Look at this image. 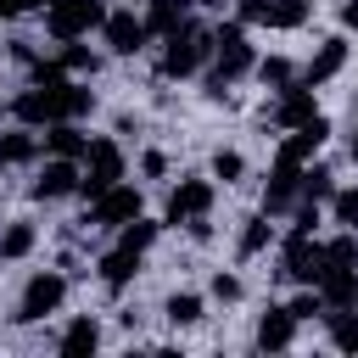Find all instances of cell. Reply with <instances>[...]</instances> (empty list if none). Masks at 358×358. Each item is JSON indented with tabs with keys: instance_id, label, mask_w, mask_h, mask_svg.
I'll use <instances>...</instances> for the list:
<instances>
[{
	"instance_id": "6da1fadb",
	"label": "cell",
	"mask_w": 358,
	"mask_h": 358,
	"mask_svg": "<svg viewBox=\"0 0 358 358\" xmlns=\"http://www.w3.org/2000/svg\"><path fill=\"white\" fill-rule=\"evenodd\" d=\"M257 67V50L246 45V22L241 17H229V22H218L213 28V62H207V73H201V84H207V95L218 101L235 78H246Z\"/></svg>"
},
{
	"instance_id": "7a4b0ae2",
	"label": "cell",
	"mask_w": 358,
	"mask_h": 358,
	"mask_svg": "<svg viewBox=\"0 0 358 358\" xmlns=\"http://www.w3.org/2000/svg\"><path fill=\"white\" fill-rule=\"evenodd\" d=\"M207 62H213V28L207 22H185V28H173L168 39H162V78H196V73H207Z\"/></svg>"
},
{
	"instance_id": "3957f363",
	"label": "cell",
	"mask_w": 358,
	"mask_h": 358,
	"mask_svg": "<svg viewBox=\"0 0 358 358\" xmlns=\"http://www.w3.org/2000/svg\"><path fill=\"white\" fill-rule=\"evenodd\" d=\"M106 0H45V34L62 45V39H90V34H101V22H106Z\"/></svg>"
},
{
	"instance_id": "277c9868",
	"label": "cell",
	"mask_w": 358,
	"mask_h": 358,
	"mask_svg": "<svg viewBox=\"0 0 358 358\" xmlns=\"http://www.w3.org/2000/svg\"><path fill=\"white\" fill-rule=\"evenodd\" d=\"M330 268V257H324V241L313 235V229H285L280 235V274L285 280H296V285H319V274Z\"/></svg>"
},
{
	"instance_id": "5b68a950",
	"label": "cell",
	"mask_w": 358,
	"mask_h": 358,
	"mask_svg": "<svg viewBox=\"0 0 358 358\" xmlns=\"http://www.w3.org/2000/svg\"><path fill=\"white\" fill-rule=\"evenodd\" d=\"M62 302H67V274H62V268H34V274L22 280V296H17L11 324H39V319L62 313Z\"/></svg>"
},
{
	"instance_id": "8992f818",
	"label": "cell",
	"mask_w": 358,
	"mask_h": 358,
	"mask_svg": "<svg viewBox=\"0 0 358 358\" xmlns=\"http://www.w3.org/2000/svg\"><path fill=\"white\" fill-rule=\"evenodd\" d=\"M123 173H129L123 145H117L112 134H95V140H90V151H84V179H78V196H84V201H95V196H101V190H112Z\"/></svg>"
},
{
	"instance_id": "52a82bcc",
	"label": "cell",
	"mask_w": 358,
	"mask_h": 358,
	"mask_svg": "<svg viewBox=\"0 0 358 358\" xmlns=\"http://www.w3.org/2000/svg\"><path fill=\"white\" fill-rule=\"evenodd\" d=\"M140 213H145V196H140V185L117 179L112 190H101V196L90 201V218H84V224H90V229H112V235H117V229H123L129 218H140Z\"/></svg>"
},
{
	"instance_id": "ba28073f",
	"label": "cell",
	"mask_w": 358,
	"mask_h": 358,
	"mask_svg": "<svg viewBox=\"0 0 358 358\" xmlns=\"http://www.w3.org/2000/svg\"><path fill=\"white\" fill-rule=\"evenodd\" d=\"M213 196H218V179L213 173H185L179 185H173V196H168V213H162V224H190V218H207L213 213Z\"/></svg>"
},
{
	"instance_id": "9c48e42d",
	"label": "cell",
	"mask_w": 358,
	"mask_h": 358,
	"mask_svg": "<svg viewBox=\"0 0 358 358\" xmlns=\"http://www.w3.org/2000/svg\"><path fill=\"white\" fill-rule=\"evenodd\" d=\"M145 39H151L145 17H134L129 6H112V11H106V22H101V45H106L112 56H140Z\"/></svg>"
},
{
	"instance_id": "30bf717a",
	"label": "cell",
	"mask_w": 358,
	"mask_h": 358,
	"mask_svg": "<svg viewBox=\"0 0 358 358\" xmlns=\"http://www.w3.org/2000/svg\"><path fill=\"white\" fill-rule=\"evenodd\" d=\"M78 179H84V162H73V157H45V162H39V179L28 185V196H34V201H67V196H78Z\"/></svg>"
},
{
	"instance_id": "8fae6325",
	"label": "cell",
	"mask_w": 358,
	"mask_h": 358,
	"mask_svg": "<svg viewBox=\"0 0 358 358\" xmlns=\"http://www.w3.org/2000/svg\"><path fill=\"white\" fill-rule=\"evenodd\" d=\"M268 117H274V129H302V123H313V117H319V90L302 84V78L285 84V90H274Z\"/></svg>"
},
{
	"instance_id": "7c38bea8",
	"label": "cell",
	"mask_w": 358,
	"mask_h": 358,
	"mask_svg": "<svg viewBox=\"0 0 358 358\" xmlns=\"http://www.w3.org/2000/svg\"><path fill=\"white\" fill-rule=\"evenodd\" d=\"M324 140H330V123H324V112H319L313 123H302V129H285V140L274 145V157H280V162H296V168H308V162L324 151Z\"/></svg>"
},
{
	"instance_id": "4fadbf2b",
	"label": "cell",
	"mask_w": 358,
	"mask_h": 358,
	"mask_svg": "<svg viewBox=\"0 0 358 358\" xmlns=\"http://www.w3.org/2000/svg\"><path fill=\"white\" fill-rule=\"evenodd\" d=\"M140 257H145V252H134V246L112 241V246L95 257V280H101V285L117 296V291H129V285H134V274H140Z\"/></svg>"
},
{
	"instance_id": "5bb4252c",
	"label": "cell",
	"mask_w": 358,
	"mask_h": 358,
	"mask_svg": "<svg viewBox=\"0 0 358 358\" xmlns=\"http://www.w3.org/2000/svg\"><path fill=\"white\" fill-rule=\"evenodd\" d=\"M296 330H302V319L285 308V302H274L268 313H257V352H291L296 347Z\"/></svg>"
},
{
	"instance_id": "9a60e30c",
	"label": "cell",
	"mask_w": 358,
	"mask_h": 358,
	"mask_svg": "<svg viewBox=\"0 0 358 358\" xmlns=\"http://www.w3.org/2000/svg\"><path fill=\"white\" fill-rule=\"evenodd\" d=\"M347 50H352V45H347V34L319 39V45H313V56L302 62V84H313V90H319V84H330V78L347 67Z\"/></svg>"
},
{
	"instance_id": "2e32d148",
	"label": "cell",
	"mask_w": 358,
	"mask_h": 358,
	"mask_svg": "<svg viewBox=\"0 0 358 358\" xmlns=\"http://www.w3.org/2000/svg\"><path fill=\"white\" fill-rule=\"evenodd\" d=\"M11 117L28 123V129H50V123L62 117V112H56V90H45V84L17 90V95H11Z\"/></svg>"
},
{
	"instance_id": "e0dca14e",
	"label": "cell",
	"mask_w": 358,
	"mask_h": 358,
	"mask_svg": "<svg viewBox=\"0 0 358 358\" xmlns=\"http://www.w3.org/2000/svg\"><path fill=\"white\" fill-rule=\"evenodd\" d=\"M39 157H45V134H39V129L17 123V129L0 134V168H34Z\"/></svg>"
},
{
	"instance_id": "ac0fdd59",
	"label": "cell",
	"mask_w": 358,
	"mask_h": 358,
	"mask_svg": "<svg viewBox=\"0 0 358 358\" xmlns=\"http://www.w3.org/2000/svg\"><path fill=\"white\" fill-rule=\"evenodd\" d=\"M45 134V157H73V162H84V151H90V134H84V123H73V117H56L50 129H39Z\"/></svg>"
},
{
	"instance_id": "d6986e66",
	"label": "cell",
	"mask_w": 358,
	"mask_h": 358,
	"mask_svg": "<svg viewBox=\"0 0 358 358\" xmlns=\"http://www.w3.org/2000/svg\"><path fill=\"white\" fill-rule=\"evenodd\" d=\"M56 352H62V358H90V352H101V319H95V313H78V319L56 336Z\"/></svg>"
},
{
	"instance_id": "ffe728a7",
	"label": "cell",
	"mask_w": 358,
	"mask_h": 358,
	"mask_svg": "<svg viewBox=\"0 0 358 358\" xmlns=\"http://www.w3.org/2000/svg\"><path fill=\"white\" fill-rule=\"evenodd\" d=\"M308 17H313V0H268V11L257 17V28H268V34H296V28H308Z\"/></svg>"
},
{
	"instance_id": "44dd1931",
	"label": "cell",
	"mask_w": 358,
	"mask_h": 358,
	"mask_svg": "<svg viewBox=\"0 0 358 358\" xmlns=\"http://www.w3.org/2000/svg\"><path fill=\"white\" fill-rule=\"evenodd\" d=\"M190 11H196V0H145V28H151V39H168L173 28H185Z\"/></svg>"
},
{
	"instance_id": "7402d4cb",
	"label": "cell",
	"mask_w": 358,
	"mask_h": 358,
	"mask_svg": "<svg viewBox=\"0 0 358 358\" xmlns=\"http://www.w3.org/2000/svg\"><path fill=\"white\" fill-rule=\"evenodd\" d=\"M268 246H274V218H268V213L257 207V213H252V218L241 224V241H235V257H241V263H252V257H263Z\"/></svg>"
},
{
	"instance_id": "603a6c76",
	"label": "cell",
	"mask_w": 358,
	"mask_h": 358,
	"mask_svg": "<svg viewBox=\"0 0 358 358\" xmlns=\"http://www.w3.org/2000/svg\"><path fill=\"white\" fill-rule=\"evenodd\" d=\"M34 246H39V224L34 218H11L0 229V263H22V257H34Z\"/></svg>"
},
{
	"instance_id": "cb8c5ba5",
	"label": "cell",
	"mask_w": 358,
	"mask_h": 358,
	"mask_svg": "<svg viewBox=\"0 0 358 358\" xmlns=\"http://www.w3.org/2000/svg\"><path fill=\"white\" fill-rule=\"evenodd\" d=\"M319 296H324V308H352V302H358V268L330 263V268L319 274Z\"/></svg>"
},
{
	"instance_id": "d4e9b609",
	"label": "cell",
	"mask_w": 358,
	"mask_h": 358,
	"mask_svg": "<svg viewBox=\"0 0 358 358\" xmlns=\"http://www.w3.org/2000/svg\"><path fill=\"white\" fill-rule=\"evenodd\" d=\"M324 336L336 352H352L358 358V302L352 308H324Z\"/></svg>"
},
{
	"instance_id": "484cf974",
	"label": "cell",
	"mask_w": 358,
	"mask_h": 358,
	"mask_svg": "<svg viewBox=\"0 0 358 358\" xmlns=\"http://www.w3.org/2000/svg\"><path fill=\"white\" fill-rule=\"evenodd\" d=\"M56 112L73 117V123H84V117L95 112V90H90V78H67V84H56Z\"/></svg>"
},
{
	"instance_id": "4316f807",
	"label": "cell",
	"mask_w": 358,
	"mask_h": 358,
	"mask_svg": "<svg viewBox=\"0 0 358 358\" xmlns=\"http://www.w3.org/2000/svg\"><path fill=\"white\" fill-rule=\"evenodd\" d=\"M201 313H207L201 291H173V296L162 302V319H168L173 330H190V324H201Z\"/></svg>"
},
{
	"instance_id": "83f0119b",
	"label": "cell",
	"mask_w": 358,
	"mask_h": 358,
	"mask_svg": "<svg viewBox=\"0 0 358 358\" xmlns=\"http://www.w3.org/2000/svg\"><path fill=\"white\" fill-rule=\"evenodd\" d=\"M56 62H62L73 78H95V73H101V56H95L84 39H62V45H56Z\"/></svg>"
},
{
	"instance_id": "f1b7e54d",
	"label": "cell",
	"mask_w": 358,
	"mask_h": 358,
	"mask_svg": "<svg viewBox=\"0 0 358 358\" xmlns=\"http://www.w3.org/2000/svg\"><path fill=\"white\" fill-rule=\"evenodd\" d=\"M252 73H257V84H263V90H285V84H296V78H302V67H296L291 56H257V67H252Z\"/></svg>"
},
{
	"instance_id": "f546056e",
	"label": "cell",
	"mask_w": 358,
	"mask_h": 358,
	"mask_svg": "<svg viewBox=\"0 0 358 358\" xmlns=\"http://www.w3.org/2000/svg\"><path fill=\"white\" fill-rule=\"evenodd\" d=\"M330 196H336V173H330L324 162H308V168H302V201H319V207H324Z\"/></svg>"
},
{
	"instance_id": "4dcf8cb0",
	"label": "cell",
	"mask_w": 358,
	"mask_h": 358,
	"mask_svg": "<svg viewBox=\"0 0 358 358\" xmlns=\"http://www.w3.org/2000/svg\"><path fill=\"white\" fill-rule=\"evenodd\" d=\"M157 235H162V224H157V218H145V213H140V218H129V224L117 229V241H123V246H134V252H151V246H157Z\"/></svg>"
},
{
	"instance_id": "1f68e13d",
	"label": "cell",
	"mask_w": 358,
	"mask_h": 358,
	"mask_svg": "<svg viewBox=\"0 0 358 358\" xmlns=\"http://www.w3.org/2000/svg\"><path fill=\"white\" fill-rule=\"evenodd\" d=\"M324 207H330V218H336L341 229H358V185H336V196H330Z\"/></svg>"
},
{
	"instance_id": "d6a6232c",
	"label": "cell",
	"mask_w": 358,
	"mask_h": 358,
	"mask_svg": "<svg viewBox=\"0 0 358 358\" xmlns=\"http://www.w3.org/2000/svg\"><path fill=\"white\" fill-rule=\"evenodd\" d=\"M324 257H330V263H341V268H358V229L330 235V241H324Z\"/></svg>"
},
{
	"instance_id": "836d02e7",
	"label": "cell",
	"mask_w": 358,
	"mask_h": 358,
	"mask_svg": "<svg viewBox=\"0 0 358 358\" xmlns=\"http://www.w3.org/2000/svg\"><path fill=\"white\" fill-rule=\"evenodd\" d=\"M207 173H213L218 185H235V179L246 173V157H241V151H213V168H207Z\"/></svg>"
},
{
	"instance_id": "e575fe53",
	"label": "cell",
	"mask_w": 358,
	"mask_h": 358,
	"mask_svg": "<svg viewBox=\"0 0 358 358\" xmlns=\"http://www.w3.org/2000/svg\"><path fill=\"white\" fill-rule=\"evenodd\" d=\"M285 308H291V313H296V319L308 324V319H319V313H324V296H319V285H302V291H296V296H291Z\"/></svg>"
},
{
	"instance_id": "d590c367",
	"label": "cell",
	"mask_w": 358,
	"mask_h": 358,
	"mask_svg": "<svg viewBox=\"0 0 358 358\" xmlns=\"http://www.w3.org/2000/svg\"><path fill=\"white\" fill-rule=\"evenodd\" d=\"M207 291H213V296H218V302H241V296H246V285H241V274H229V268H218V274H213V285H207Z\"/></svg>"
},
{
	"instance_id": "8d00e7d4",
	"label": "cell",
	"mask_w": 358,
	"mask_h": 358,
	"mask_svg": "<svg viewBox=\"0 0 358 358\" xmlns=\"http://www.w3.org/2000/svg\"><path fill=\"white\" fill-rule=\"evenodd\" d=\"M140 173H145V179H162V173H168V157H162V151H145V157H140Z\"/></svg>"
},
{
	"instance_id": "74e56055",
	"label": "cell",
	"mask_w": 358,
	"mask_h": 358,
	"mask_svg": "<svg viewBox=\"0 0 358 358\" xmlns=\"http://www.w3.org/2000/svg\"><path fill=\"white\" fill-rule=\"evenodd\" d=\"M263 11H268V0H235V17H241L246 28H252V22L263 17Z\"/></svg>"
},
{
	"instance_id": "f35d334b",
	"label": "cell",
	"mask_w": 358,
	"mask_h": 358,
	"mask_svg": "<svg viewBox=\"0 0 358 358\" xmlns=\"http://www.w3.org/2000/svg\"><path fill=\"white\" fill-rule=\"evenodd\" d=\"M11 62H17V67H34V62H39L34 39H17V45H11Z\"/></svg>"
},
{
	"instance_id": "ab89813d",
	"label": "cell",
	"mask_w": 358,
	"mask_h": 358,
	"mask_svg": "<svg viewBox=\"0 0 358 358\" xmlns=\"http://www.w3.org/2000/svg\"><path fill=\"white\" fill-rule=\"evenodd\" d=\"M34 11H45V0H11V17H34Z\"/></svg>"
},
{
	"instance_id": "60d3db41",
	"label": "cell",
	"mask_w": 358,
	"mask_h": 358,
	"mask_svg": "<svg viewBox=\"0 0 358 358\" xmlns=\"http://www.w3.org/2000/svg\"><path fill=\"white\" fill-rule=\"evenodd\" d=\"M341 28H358V0H341Z\"/></svg>"
},
{
	"instance_id": "b9f144b4",
	"label": "cell",
	"mask_w": 358,
	"mask_h": 358,
	"mask_svg": "<svg viewBox=\"0 0 358 358\" xmlns=\"http://www.w3.org/2000/svg\"><path fill=\"white\" fill-rule=\"evenodd\" d=\"M196 6H207V11H224V0H196Z\"/></svg>"
},
{
	"instance_id": "7bdbcfd3",
	"label": "cell",
	"mask_w": 358,
	"mask_h": 358,
	"mask_svg": "<svg viewBox=\"0 0 358 358\" xmlns=\"http://www.w3.org/2000/svg\"><path fill=\"white\" fill-rule=\"evenodd\" d=\"M6 17H11V0H0V22H6Z\"/></svg>"
},
{
	"instance_id": "ee69618b",
	"label": "cell",
	"mask_w": 358,
	"mask_h": 358,
	"mask_svg": "<svg viewBox=\"0 0 358 358\" xmlns=\"http://www.w3.org/2000/svg\"><path fill=\"white\" fill-rule=\"evenodd\" d=\"M347 151H352V162H358V134H352V145H347Z\"/></svg>"
}]
</instances>
